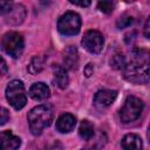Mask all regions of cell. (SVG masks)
Masks as SVG:
<instances>
[{
    "label": "cell",
    "mask_w": 150,
    "mask_h": 150,
    "mask_svg": "<svg viewBox=\"0 0 150 150\" xmlns=\"http://www.w3.org/2000/svg\"><path fill=\"white\" fill-rule=\"evenodd\" d=\"M13 4L12 2H8V1H0V14L4 15V14H8L12 8H13Z\"/></svg>",
    "instance_id": "21"
},
{
    "label": "cell",
    "mask_w": 150,
    "mask_h": 150,
    "mask_svg": "<svg viewBox=\"0 0 150 150\" xmlns=\"http://www.w3.org/2000/svg\"><path fill=\"white\" fill-rule=\"evenodd\" d=\"M6 98L15 110L22 109L27 103V96L23 83L19 80L11 81L6 87Z\"/></svg>",
    "instance_id": "3"
},
{
    "label": "cell",
    "mask_w": 150,
    "mask_h": 150,
    "mask_svg": "<svg viewBox=\"0 0 150 150\" xmlns=\"http://www.w3.org/2000/svg\"><path fill=\"white\" fill-rule=\"evenodd\" d=\"M45 62H46L45 57H42V56H34V57L30 60L29 64H28V71H29L30 74H33V75L39 74V73L43 69Z\"/></svg>",
    "instance_id": "17"
},
{
    "label": "cell",
    "mask_w": 150,
    "mask_h": 150,
    "mask_svg": "<svg viewBox=\"0 0 150 150\" xmlns=\"http://www.w3.org/2000/svg\"><path fill=\"white\" fill-rule=\"evenodd\" d=\"M27 118L32 134L38 136L42 132L45 128L50 125L53 121V110L47 104L38 105L28 112Z\"/></svg>",
    "instance_id": "2"
},
{
    "label": "cell",
    "mask_w": 150,
    "mask_h": 150,
    "mask_svg": "<svg viewBox=\"0 0 150 150\" xmlns=\"http://www.w3.org/2000/svg\"><path fill=\"white\" fill-rule=\"evenodd\" d=\"M97 6H98V9L101 12L109 14V13H111V11L114 8V2L112 1H100L97 4Z\"/></svg>",
    "instance_id": "19"
},
{
    "label": "cell",
    "mask_w": 150,
    "mask_h": 150,
    "mask_svg": "<svg viewBox=\"0 0 150 150\" xmlns=\"http://www.w3.org/2000/svg\"><path fill=\"white\" fill-rule=\"evenodd\" d=\"M122 148L123 150H142V139L136 134H128L122 138Z\"/></svg>",
    "instance_id": "12"
},
{
    "label": "cell",
    "mask_w": 150,
    "mask_h": 150,
    "mask_svg": "<svg viewBox=\"0 0 150 150\" xmlns=\"http://www.w3.org/2000/svg\"><path fill=\"white\" fill-rule=\"evenodd\" d=\"M81 45L89 53L98 54L103 49L104 39H103V35L98 30H88L82 38Z\"/></svg>",
    "instance_id": "7"
},
{
    "label": "cell",
    "mask_w": 150,
    "mask_h": 150,
    "mask_svg": "<svg viewBox=\"0 0 150 150\" xmlns=\"http://www.w3.org/2000/svg\"><path fill=\"white\" fill-rule=\"evenodd\" d=\"M143 102L136 96H128L120 112L121 121L123 123H130L136 121L143 111Z\"/></svg>",
    "instance_id": "4"
},
{
    "label": "cell",
    "mask_w": 150,
    "mask_h": 150,
    "mask_svg": "<svg viewBox=\"0 0 150 150\" xmlns=\"http://www.w3.org/2000/svg\"><path fill=\"white\" fill-rule=\"evenodd\" d=\"M94 125L88 120H83L79 128V134L81 138H83L84 141H89L94 136Z\"/></svg>",
    "instance_id": "16"
},
{
    "label": "cell",
    "mask_w": 150,
    "mask_h": 150,
    "mask_svg": "<svg viewBox=\"0 0 150 150\" xmlns=\"http://www.w3.org/2000/svg\"><path fill=\"white\" fill-rule=\"evenodd\" d=\"M81 28V18L75 12H67L57 21V29L63 35H76Z\"/></svg>",
    "instance_id": "6"
},
{
    "label": "cell",
    "mask_w": 150,
    "mask_h": 150,
    "mask_svg": "<svg viewBox=\"0 0 150 150\" xmlns=\"http://www.w3.org/2000/svg\"><path fill=\"white\" fill-rule=\"evenodd\" d=\"M54 75H55L56 84H57L61 89H66L67 86H68V83H69V79H68L66 68H63V67H61V66H57V67L55 68Z\"/></svg>",
    "instance_id": "15"
},
{
    "label": "cell",
    "mask_w": 150,
    "mask_h": 150,
    "mask_svg": "<svg viewBox=\"0 0 150 150\" xmlns=\"http://www.w3.org/2000/svg\"><path fill=\"white\" fill-rule=\"evenodd\" d=\"M131 62L123 69L124 79L132 83H146L149 81V53L144 49H134Z\"/></svg>",
    "instance_id": "1"
},
{
    "label": "cell",
    "mask_w": 150,
    "mask_h": 150,
    "mask_svg": "<svg viewBox=\"0 0 150 150\" xmlns=\"http://www.w3.org/2000/svg\"><path fill=\"white\" fill-rule=\"evenodd\" d=\"M69 2L75 6H81V7H88L90 5L89 0H69Z\"/></svg>",
    "instance_id": "24"
},
{
    "label": "cell",
    "mask_w": 150,
    "mask_h": 150,
    "mask_svg": "<svg viewBox=\"0 0 150 150\" xmlns=\"http://www.w3.org/2000/svg\"><path fill=\"white\" fill-rule=\"evenodd\" d=\"M116 97H117V91L116 90L103 89V90H98L95 94L94 102L98 107H108L115 101Z\"/></svg>",
    "instance_id": "9"
},
{
    "label": "cell",
    "mask_w": 150,
    "mask_h": 150,
    "mask_svg": "<svg viewBox=\"0 0 150 150\" xmlns=\"http://www.w3.org/2000/svg\"><path fill=\"white\" fill-rule=\"evenodd\" d=\"M21 144V139L12 131L5 130L0 132V150H16Z\"/></svg>",
    "instance_id": "8"
},
{
    "label": "cell",
    "mask_w": 150,
    "mask_h": 150,
    "mask_svg": "<svg viewBox=\"0 0 150 150\" xmlns=\"http://www.w3.org/2000/svg\"><path fill=\"white\" fill-rule=\"evenodd\" d=\"M8 120H9V111L6 108L0 107V125H4Z\"/></svg>",
    "instance_id": "22"
},
{
    "label": "cell",
    "mask_w": 150,
    "mask_h": 150,
    "mask_svg": "<svg viewBox=\"0 0 150 150\" xmlns=\"http://www.w3.org/2000/svg\"><path fill=\"white\" fill-rule=\"evenodd\" d=\"M7 70H8L7 63H6L5 59L0 56V77L5 76V75H6V73H7Z\"/></svg>",
    "instance_id": "23"
},
{
    "label": "cell",
    "mask_w": 150,
    "mask_h": 150,
    "mask_svg": "<svg viewBox=\"0 0 150 150\" xmlns=\"http://www.w3.org/2000/svg\"><path fill=\"white\" fill-rule=\"evenodd\" d=\"M23 38L18 32H8L2 36L1 47L2 49L12 57L18 59L23 50Z\"/></svg>",
    "instance_id": "5"
},
{
    "label": "cell",
    "mask_w": 150,
    "mask_h": 150,
    "mask_svg": "<svg viewBox=\"0 0 150 150\" xmlns=\"http://www.w3.org/2000/svg\"><path fill=\"white\" fill-rule=\"evenodd\" d=\"M63 62H64V67L68 69H76L77 68V63H79V53L77 49L73 46H69L64 53V57H63Z\"/></svg>",
    "instance_id": "13"
},
{
    "label": "cell",
    "mask_w": 150,
    "mask_h": 150,
    "mask_svg": "<svg viewBox=\"0 0 150 150\" xmlns=\"http://www.w3.org/2000/svg\"><path fill=\"white\" fill-rule=\"evenodd\" d=\"M131 23H132V18L129 16V15H122V16L117 20V22H116V25H117V27H118L120 29L125 28V27L130 26Z\"/></svg>",
    "instance_id": "20"
},
{
    "label": "cell",
    "mask_w": 150,
    "mask_h": 150,
    "mask_svg": "<svg viewBox=\"0 0 150 150\" xmlns=\"http://www.w3.org/2000/svg\"><path fill=\"white\" fill-rule=\"evenodd\" d=\"M76 124V118L71 114H63L61 115L56 121V130L66 134L70 132Z\"/></svg>",
    "instance_id": "11"
},
{
    "label": "cell",
    "mask_w": 150,
    "mask_h": 150,
    "mask_svg": "<svg viewBox=\"0 0 150 150\" xmlns=\"http://www.w3.org/2000/svg\"><path fill=\"white\" fill-rule=\"evenodd\" d=\"M125 64H127V61L122 54H115L110 59V66L114 69H124Z\"/></svg>",
    "instance_id": "18"
},
{
    "label": "cell",
    "mask_w": 150,
    "mask_h": 150,
    "mask_svg": "<svg viewBox=\"0 0 150 150\" xmlns=\"http://www.w3.org/2000/svg\"><path fill=\"white\" fill-rule=\"evenodd\" d=\"M26 16V9L22 5H16V6H13L12 11L8 13V19H7V22L8 23H12V25H19L23 21Z\"/></svg>",
    "instance_id": "14"
},
{
    "label": "cell",
    "mask_w": 150,
    "mask_h": 150,
    "mask_svg": "<svg viewBox=\"0 0 150 150\" xmlns=\"http://www.w3.org/2000/svg\"><path fill=\"white\" fill-rule=\"evenodd\" d=\"M50 95V90L43 82L33 83L29 88V96L35 101H43L47 100Z\"/></svg>",
    "instance_id": "10"
},
{
    "label": "cell",
    "mask_w": 150,
    "mask_h": 150,
    "mask_svg": "<svg viewBox=\"0 0 150 150\" xmlns=\"http://www.w3.org/2000/svg\"><path fill=\"white\" fill-rule=\"evenodd\" d=\"M144 35L145 38H149V20H146V23L144 27Z\"/></svg>",
    "instance_id": "26"
},
{
    "label": "cell",
    "mask_w": 150,
    "mask_h": 150,
    "mask_svg": "<svg viewBox=\"0 0 150 150\" xmlns=\"http://www.w3.org/2000/svg\"><path fill=\"white\" fill-rule=\"evenodd\" d=\"M93 73H94V66H93L91 63H88V64L84 67V75H86L87 77H90V76L93 75Z\"/></svg>",
    "instance_id": "25"
}]
</instances>
